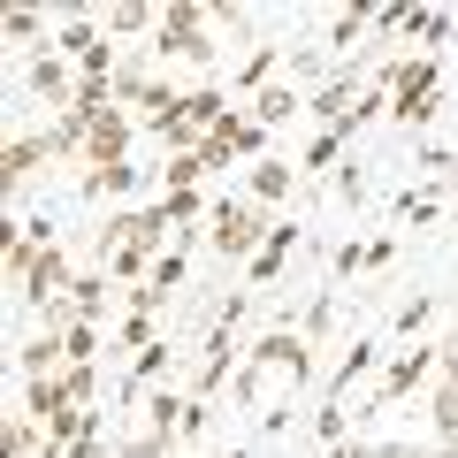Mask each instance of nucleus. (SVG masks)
<instances>
[{
  "label": "nucleus",
  "instance_id": "obj_32",
  "mask_svg": "<svg viewBox=\"0 0 458 458\" xmlns=\"http://www.w3.org/2000/svg\"><path fill=\"white\" fill-rule=\"evenodd\" d=\"M428 458H458V451H451V443H428Z\"/></svg>",
  "mask_w": 458,
  "mask_h": 458
},
{
  "label": "nucleus",
  "instance_id": "obj_10",
  "mask_svg": "<svg viewBox=\"0 0 458 458\" xmlns=\"http://www.w3.org/2000/svg\"><path fill=\"white\" fill-rule=\"evenodd\" d=\"M38 161H54V153H47V138H16V146H8V161H0V191H16V183L31 176Z\"/></svg>",
  "mask_w": 458,
  "mask_h": 458
},
{
  "label": "nucleus",
  "instance_id": "obj_3",
  "mask_svg": "<svg viewBox=\"0 0 458 458\" xmlns=\"http://www.w3.org/2000/svg\"><path fill=\"white\" fill-rule=\"evenodd\" d=\"M207 237H214V252L222 260H260V245L276 237V222H267V207H252V199H214V214H207Z\"/></svg>",
  "mask_w": 458,
  "mask_h": 458
},
{
  "label": "nucleus",
  "instance_id": "obj_30",
  "mask_svg": "<svg viewBox=\"0 0 458 458\" xmlns=\"http://www.w3.org/2000/svg\"><path fill=\"white\" fill-rule=\"evenodd\" d=\"M168 367V344H153V352H138V382H153Z\"/></svg>",
  "mask_w": 458,
  "mask_h": 458
},
{
  "label": "nucleus",
  "instance_id": "obj_14",
  "mask_svg": "<svg viewBox=\"0 0 458 458\" xmlns=\"http://www.w3.org/2000/svg\"><path fill=\"white\" fill-rule=\"evenodd\" d=\"M123 191H138V168L123 161V168H92L84 176V199H123Z\"/></svg>",
  "mask_w": 458,
  "mask_h": 458
},
{
  "label": "nucleus",
  "instance_id": "obj_19",
  "mask_svg": "<svg viewBox=\"0 0 458 458\" xmlns=\"http://www.w3.org/2000/svg\"><path fill=\"white\" fill-rule=\"evenodd\" d=\"M367 23H375L367 8H344V16L328 23V47H360V38H367Z\"/></svg>",
  "mask_w": 458,
  "mask_h": 458
},
{
  "label": "nucleus",
  "instance_id": "obj_27",
  "mask_svg": "<svg viewBox=\"0 0 458 458\" xmlns=\"http://www.w3.org/2000/svg\"><path fill=\"white\" fill-rule=\"evenodd\" d=\"M161 214H168V229L191 222V214H199V191H168V199H161Z\"/></svg>",
  "mask_w": 458,
  "mask_h": 458
},
{
  "label": "nucleus",
  "instance_id": "obj_26",
  "mask_svg": "<svg viewBox=\"0 0 458 458\" xmlns=\"http://www.w3.org/2000/svg\"><path fill=\"white\" fill-rule=\"evenodd\" d=\"M123 344H131V352H153V313H131V321H123Z\"/></svg>",
  "mask_w": 458,
  "mask_h": 458
},
{
  "label": "nucleus",
  "instance_id": "obj_21",
  "mask_svg": "<svg viewBox=\"0 0 458 458\" xmlns=\"http://www.w3.org/2000/svg\"><path fill=\"white\" fill-rule=\"evenodd\" d=\"M375 352H382V344H352V352H344V367H336V390H352V382L375 367Z\"/></svg>",
  "mask_w": 458,
  "mask_h": 458
},
{
  "label": "nucleus",
  "instance_id": "obj_8",
  "mask_svg": "<svg viewBox=\"0 0 458 458\" xmlns=\"http://www.w3.org/2000/svg\"><path fill=\"white\" fill-rule=\"evenodd\" d=\"M99 31H107V38L161 31V8H153V0H107V8H99Z\"/></svg>",
  "mask_w": 458,
  "mask_h": 458
},
{
  "label": "nucleus",
  "instance_id": "obj_23",
  "mask_svg": "<svg viewBox=\"0 0 458 458\" xmlns=\"http://www.w3.org/2000/svg\"><path fill=\"white\" fill-rule=\"evenodd\" d=\"M313 428H321V443H328V451H336V443H344V405H336V397H328V405L313 412Z\"/></svg>",
  "mask_w": 458,
  "mask_h": 458
},
{
  "label": "nucleus",
  "instance_id": "obj_11",
  "mask_svg": "<svg viewBox=\"0 0 458 458\" xmlns=\"http://www.w3.org/2000/svg\"><path fill=\"white\" fill-rule=\"evenodd\" d=\"M428 428H436V443L458 451V382H436V397H428Z\"/></svg>",
  "mask_w": 458,
  "mask_h": 458
},
{
  "label": "nucleus",
  "instance_id": "obj_20",
  "mask_svg": "<svg viewBox=\"0 0 458 458\" xmlns=\"http://www.w3.org/2000/svg\"><path fill=\"white\" fill-rule=\"evenodd\" d=\"M123 458H168V428H153V420H146L131 443H123Z\"/></svg>",
  "mask_w": 458,
  "mask_h": 458
},
{
  "label": "nucleus",
  "instance_id": "obj_25",
  "mask_svg": "<svg viewBox=\"0 0 458 458\" xmlns=\"http://www.w3.org/2000/svg\"><path fill=\"white\" fill-rule=\"evenodd\" d=\"M8 38L31 47V38H38V8H8Z\"/></svg>",
  "mask_w": 458,
  "mask_h": 458
},
{
  "label": "nucleus",
  "instance_id": "obj_16",
  "mask_svg": "<svg viewBox=\"0 0 458 458\" xmlns=\"http://www.w3.org/2000/svg\"><path fill=\"white\" fill-rule=\"evenodd\" d=\"M276 62H283V47H252V54H245V69H237V84H245V92H267Z\"/></svg>",
  "mask_w": 458,
  "mask_h": 458
},
{
  "label": "nucleus",
  "instance_id": "obj_31",
  "mask_svg": "<svg viewBox=\"0 0 458 458\" xmlns=\"http://www.w3.org/2000/svg\"><path fill=\"white\" fill-rule=\"evenodd\" d=\"M69 458H114V451H107L99 436H84V443H69Z\"/></svg>",
  "mask_w": 458,
  "mask_h": 458
},
{
  "label": "nucleus",
  "instance_id": "obj_5",
  "mask_svg": "<svg viewBox=\"0 0 458 458\" xmlns=\"http://www.w3.org/2000/svg\"><path fill=\"white\" fill-rule=\"evenodd\" d=\"M77 291V276H69V260H62V245H54V237H38V252H31V267H23V283H16V298L23 306H62V298Z\"/></svg>",
  "mask_w": 458,
  "mask_h": 458
},
{
  "label": "nucleus",
  "instance_id": "obj_22",
  "mask_svg": "<svg viewBox=\"0 0 458 458\" xmlns=\"http://www.w3.org/2000/svg\"><path fill=\"white\" fill-rule=\"evenodd\" d=\"M146 283H153V291L168 298V291H176V283H183V252H161V260H153V276H146Z\"/></svg>",
  "mask_w": 458,
  "mask_h": 458
},
{
  "label": "nucleus",
  "instance_id": "obj_28",
  "mask_svg": "<svg viewBox=\"0 0 458 458\" xmlns=\"http://www.w3.org/2000/svg\"><path fill=\"white\" fill-rule=\"evenodd\" d=\"M360 458H428L420 443H360Z\"/></svg>",
  "mask_w": 458,
  "mask_h": 458
},
{
  "label": "nucleus",
  "instance_id": "obj_17",
  "mask_svg": "<svg viewBox=\"0 0 458 458\" xmlns=\"http://www.w3.org/2000/svg\"><path fill=\"white\" fill-rule=\"evenodd\" d=\"M62 390H69V405H77V412H92V390H99L92 360H69V367H62Z\"/></svg>",
  "mask_w": 458,
  "mask_h": 458
},
{
  "label": "nucleus",
  "instance_id": "obj_15",
  "mask_svg": "<svg viewBox=\"0 0 458 458\" xmlns=\"http://www.w3.org/2000/svg\"><path fill=\"white\" fill-rule=\"evenodd\" d=\"M291 245H298V229H291V222H276V237H267V245H260V260H252V283H267V276H276V267L291 260Z\"/></svg>",
  "mask_w": 458,
  "mask_h": 458
},
{
  "label": "nucleus",
  "instance_id": "obj_9",
  "mask_svg": "<svg viewBox=\"0 0 458 458\" xmlns=\"http://www.w3.org/2000/svg\"><path fill=\"white\" fill-rule=\"evenodd\" d=\"M428 367H436V352H420V344H412V352H397V360H390V375H382V390H375V405H390V397H405L412 382L428 375Z\"/></svg>",
  "mask_w": 458,
  "mask_h": 458
},
{
  "label": "nucleus",
  "instance_id": "obj_29",
  "mask_svg": "<svg viewBox=\"0 0 458 458\" xmlns=\"http://www.w3.org/2000/svg\"><path fill=\"white\" fill-rule=\"evenodd\" d=\"M436 367H443V382H458V321H451V336L436 344Z\"/></svg>",
  "mask_w": 458,
  "mask_h": 458
},
{
  "label": "nucleus",
  "instance_id": "obj_7",
  "mask_svg": "<svg viewBox=\"0 0 458 458\" xmlns=\"http://www.w3.org/2000/svg\"><path fill=\"white\" fill-rule=\"evenodd\" d=\"M397 123H428L436 114V62H412V69H397Z\"/></svg>",
  "mask_w": 458,
  "mask_h": 458
},
{
  "label": "nucleus",
  "instance_id": "obj_12",
  "mask_svg": "<svg viewBox=\"0 0 458 458\" xmlns=\"http://www.w3.org/2000/svg\"><path fill=\"white\" fill-rule=\"evenodd\" d=\"M291 114H298V92H291V84L252 92V123H260V131H276V123H291Z\"/></svg>",
  "mask_w": 458,
  "mask_h": 458
},
{
  "label": "nucleus",
  "instance_id": "obj_2",
  "mask_svg": "<svg viewBox=\"0 0 458 458\" xmlns=\"http://www.w3.org/2000/svg\"><path fill=\"white\" fill-rule=\"evenodd\" d=\"M161 237H168V214H161V207H153V214H114V222L99 229V267L123 276V283H131V276H153V260H161L153 245H161Z\"/></svg>",
  "mask_w": 458,
  "mask_h": 458
},
{
  "label": "nucleus",
  "instance_id": "obj_18",
  "mask_svg": "<svg viewBox=\"0 0 458 458\" xmlns=\"http://www.w3.org/2000/svg\"><path fill=\"white\" fill-rule=\"evenodd\" d=\"M99 291H107V276H77V291H69V313L92 328H99Z\"/></svg>",
  "mask_w": 458,
  "mask_h": 458
},
{
  "label": "nucleus",
  "instance_id": "obj_4",
  "mask_svg": "<svg viewBox=\"0 0 458 458\" xmlns=\"http://www.w3.org/2000/svg\"><path fill=\"white\" fill-rule=\"evenodd\" d=\"M153 54L161 62H191V69H214V31H207V8L199 0H168L161 8V31H153Z\"/></svg>",
  "mask_w": 458,
  "mask_h": 458
},
{
  "label": "nucleus",
  "instance_id": "obj_6",
  "mask_svg": "<svg viewBox=\"0 0 458 458\" xmlns=\"http://www.w3.org/2000/svg\"><path fill=\"white\" fill-rule=\"evenodd\" d=\"M31 99H47L54 114H77V99H84V77H69V62L47 47V54L31 62Z\"/></svg>",
  "mask_w": 458,
  "mask_h": 458
},
{
  "label": "nucleus",
  "instance_id": "obj_13",
  "mask_svg": "<svg viewBox=\"0 0 458 458\" xmlns=\"http://www.w3.org/2000/svg\"><path fill=\"white\" fill-rule=\"evenodd\" d=\"M291 199V161H252V207Z\"/></svg>",
  "mask_w": 458,
  "mask_h": 458
},
{
  "label": "nucleus",
  "instance_id": "obj_1",
  "mask_svg": "<svg viewBox=\"0 0 458 458\" xmlns=\"http://www.w3.org/2000/svg\"><path fill=\"white\" fill-rule=\"evenodd\" d=\"M306 375H313L306 336L276 328V336H260V344L245 352V367H237V382H229V390H237V405H245V412H260L276 390H306ZM260 420H267V412H260Z\"/></svg>",
  "mask_w": 458,
  "mask_h": 458
},
{
  "label": "nucleus",
  "instance_id": "obj_24",
  "mask_svg": "<svg viewBox=\"0 0 458 458\" xmlns=\"http://www.w3.org/2000/svg\"><path fill=\"white\" fill-rule=\"evenodd\" d=\"M62 344H69V360H92V352H99V328H92V321H77Z\"/></svg>",
  "mask_w": 458,
  "mask_h": 458
}]
</instances>
